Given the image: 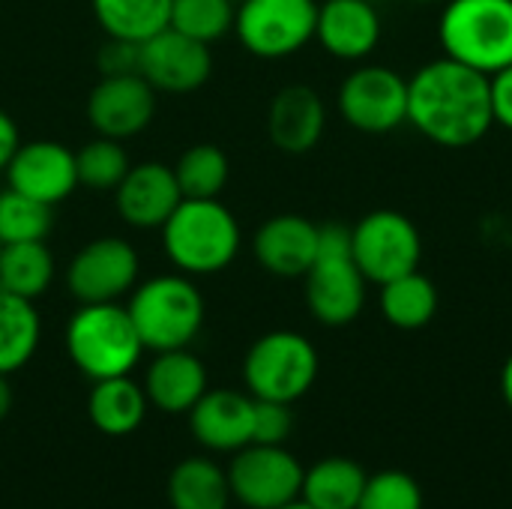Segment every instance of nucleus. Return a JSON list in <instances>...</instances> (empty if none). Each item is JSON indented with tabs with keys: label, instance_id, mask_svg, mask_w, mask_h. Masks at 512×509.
Masks as SVG:
<instances>
[{
	"label": "nucleus",
	"instance_id": "obj_34",
	"mask_svg": "<svg viewBox=\"0 0 512 509\" xmlns=\"http://www.w3.org/2000/svg\"><path fill=\"white\" fill-rule=\"evenodd\" d=\"M294 417L291 405L255 399V417H252V444H285L291 435Z\"/></svg>",
	"mask_w": 512,
	"mask_h": 509
},
{
	"label": "nucleus",
	"instance_id": "obj_12",
	"mask_svg": "<svg viewBox=\"0 0 512 509\" xmlns=\"http://www.w3.org/2000/svg\"><path fill=\"white\" fill-rule=\"evenodd\" d=\"M213 72V54L207 42H198L174 27L159 30L141 42L138 75L165 93H192Z\"/></svg>",
	"mask_w": 512,
	"mask_h": 509
},
{
	"label": "nucleus",
	"instance_id": "obj_11",
	"mask_svg": "<svg viewBox=\"0 0 512 509\" xmlns=\"http://www.w3.org/2000/svg\"><path fill=\"white\" fill-rule=\"evenodd\" d=\"M141 261L129 240L96 237L66 267V288L78 303H120L138 285Z\"/></svg>",
	"mask_w": 512,
	"mask_h": 509
},
{
	"label": "nucleus",
	"instance_id": "obj_38",
	"mask_svg": "<svg viewBox=\"0 0 512 509\" xmlns=\"http://www.w3.org/2000/svg\"><path fill=\"white\" fill-rule=\"evenodd\" d=\"M12 411V387H9V378L0 375V420Z\"/></svg>",
	"mask_w": 512,
	"mask_h": 509
},
{
	"label": "nucleus",
	"instance_id": "obj_41",
	"mask_svg": "<svg viewBox=\"0 0 512 509\" xmlns=\"http://www.w3.org/2000/svg\"><path fill=\"white\" fill-rule=\"evenodd\" d=\"M414 3H441V0H414Z\"/></svg>",
	"mask_w": 512,
	"mask_h": 509
},
{
	"label": "nucleus",
	"instance_id": "obj_2",
	"mask_svg": "<svg viewBox=\"0 0 512 509\" xmlns=\"http://www.w3.org/2000/svg\"><path fill=\"white\" fill-rule=\"evenodd\" d=\"M159 231L168 261L186 276L222 273L243 243L237 216L219 198H183Z\"/></svg>",
	"mask_w": 512,
	"mask_h": 509
},
{
	"label": "nucleus",
	"instance_id": "obj_4",
	"mask_svg": "<svg viewBox=\"0 0 512 509\" xmlns=\"http://www.w3.org/2000/svg\"><path fill=\"white\" fill-rule=\"evenodd\" d=\"M63 339L69 360L90 381L129 375L144 354L138 330L120 303H78Z\"/></svg>",
	"mask_w": 512,
	"mask_h": 509
},
{
	"label": "nucleus",
	"instance_id": "obj_6",
	"mask_svg": "<svg viewBox=\"0 0 512 509\" xmlns=\"http://www.w3.org/2000/svg\"><path fill=\"white\" fill-rule=\"evenodd\" d=\"M315 378L318 351L294 330H273L261 336L243 360V381L252 399L294 405L312 390Z\"/></svg>",
	"mask_w": 512,
	"mask_h": 509
},
{
	"label": "nucleus",
	"instance_id": "obj_32",
	"mask_svg": "<svg viewBox=\"0 0 512 509\" xmlns=\"http://www.w3.org/2000/svg\"><path fill=\"white\" fill-rule=\"evenodd\" d=\"M51 231V207L27 198L6 186L0 192V243H27L45 240Z\"/></svg>",
	"mask_w": 512,
	"mask_h": 509
},
{
	"label": "nucleus",
	"instance_id": "obj_27",
	"mask_svg": "<svg viewBox=\"0 0 512 509\" xmlns=\"http://www.w3.org/2000/svg\"><path fill=\"white\" fill-rule=\"evenodd\" d=\"M54 279V255L45 240L27 243H3L0 249V288L24 297L39 300Z\"/></svg>",
	"mask_w": 512,
	"mask_h": 509
},
{
	"label": "nucleus",
	"instance_id": "obj_17",
	"mask_svg": "<svg viewBox=\"0 0 512 509\" xmlns=\"http://www.w3.org/2000/svg\"><path fill=\"white\" fill-rule=\"evenodd\" d=\"M252 252L255 261L273 276H306L318 255V225L297 213H279L255 231Z\"/></svg>",
	"mask_w": 512,
	"mask_h": 509
},
{
	"label": "nucleus",
	"instance_id": "obj_1",
	"mask_svg": "<svg viewBox=\"0 0 512 509\" xmlns=\"http://www.w3.org/2000/svg\"><path fill=\"white\" fill-rule=\"evenodd\" d=\"M408 123L438 147L462 150L486 138L495 123L489 75L441 57L408 78Z\"/></svg>",
	"mask_w": 512,
	"mask_h": 509
},
{
	"label": "nucleus",
	"instance_id": "obj_29",
	"mask_svg": "<svg viewBox=\"0 0 512 509\" xmlns=\"http://www.w3.org/2000/svg\"><path fill=\"white\" fill-rule=\"evenodd\" d=\"M231 174L228 156L216 144H195L183 150V156L174 165L177 186L183 198H219Z\"/></svg>",
	"mask_w": 512,
	"mask_h": 509
},
{
	"label": "nucleus",
	"instance_id": "obj_19",
	"mask_svg": "<svg viewBox=\"0 0 512 509\" xmlns=\"http://www.w3.org/2000/svg\"><path fill=\"white\" fill-rule=\"evenodd\" d=\"M315 39L339 60H363L381 42V15L369 0H324L318 3Z\"/></svg>",
	"mask_w": 512,
	"mask_h": 509
},
{
	"label": "nucleus",
	"instance_id": "obj_3",
	"mask_svg": "<svg viewBox=\"0 0 512 509\" xmlns=\"http://www.w3.org/2000/svg\"><path fill=\"white\" fill-rule=\"evenodd\" d=\"M126 312L138 330L144 351L189 348L204 327V297L192 276L162 273L138 282L129 294Z\"/></svg>",
	"mask_w": 512,
	"mask_h": 509
},
{
	"label": "nucleus",
	"instance_id": "obj_25",
	"mask_svg": "<svg viewBox=\"0 0 512 509\" xmlns=\"http://www.w3.org/2000/svg\"><path fill=\"white\" fill-rule=\"evenodd\" d=\"M378 303H381V315L387 324L399 330H420L438 312V288L429 276H423L420 270H411L405 276L384 282Z\"/></svg>",
	"mask_w": 512,
	"mask_h": 509
},
{
	"label": "nucleus",
	"instance_id": "obj_33",
	"mask_svg": "<svg viewBox=\"0 0 512 509\" xmlns=\"http://www.w3.org/2000/svg\"><path fill=\"white\" fill-rule=\"evenodd\" d=\"M357 509H423V489L405 471H381L366 480Z\"/></svg>",
	"mask_w": 512,
	"mask_h": 509
},
{
	"label": "nucleus",
	"instance_id": "obj_7",
	"mask_svg": "<svg viewBox=\"0 0 512 509\" xmlns=\"http://www.w3.org/2000/svg\"><path fill=\"white\" fill-rule=\"evenodd\" d=\"M351 258L366 282L384 285L420 270L423 240L417 225L399 210H372L351 228Z\"/></svg>",
	"mask_w": 512,
	"mask_h": 509
},
{
	"label": "nucleus",
	"instance_id": "obj_42",
	"mask_svg": "<svg viewBox=\"0 0 512 509\" xmlns=\"http://www.w3.org/2000/svg\"><path fill=\"white\" fill-rule=\"evenodd\" d=\"M231 3H234V6H237V3H243V0H231Z\"/></svg>",
	"mask_w": 512,
	"mask_h": 509
},
{
	"label": "nucleus",
	"instance_id": "obj_14",
	"mask_svg": "<svg viewBox=\"0 0 512 509\" xmlns=\"http://www.w3.org/2000/svg\"><path fill=\"white\" fill-rule=\"evenodd\" d=\"M306 279V306L315 321L345 327L357 321L366 306V276L351 252H318Z\"/></svg>",
	"mask_w": 512,
	"mask_h": 509
},
{
	"label": "nucleus",
	"instance_id": "obj_5",
	"mask_svg": "<svg viewBox=\"0 0 512 509\" xmlns=\"http://www.w3.org/2000/svg\"><path fill=\"white\" fill-rule=\"evenodd\" d=\"M438 39L447 57L495 75L512 63V0H447Z\"/></svg>",
	"mask_w": 512,
	"mask_h": 509
},
{
	"label": "nucleus",
	"instance_id": "obj_40",
	"mask_svg": "<svg viewBox=\"0 0 512 509\" xmlns=\"http://www.w3.org/2000/svg\"><path fill=\"white\" fill-rule=\"evenodd\" d=\"M279 509H312V507H309L306 501H300V498H297V501H291V504H285V507H279Z\"/></svg>",
	"mask_w": 512,
	"mask_h": 509
},
{
	"label": "nucleus",
	"instance_id": "obj_37",
	"mask_svg": "<svg viewBox=\"0 0 512 509\" xmlns=\"http://www.w3.org/2000/svg\"><path fill=\"white\" fill-rule=\"evenodd\" d=\"M18 147H21V135H18L15 120L6 111H0V171H6V165Z\"/></svg>",
	"mask_w": 512,
	"mask_h": 509
},
{
	"label": "nucleus",
	"instance_id": "obj_24",
	"mask_svg": "<svg viewBox=\"0 0 512 509\" xmlns=\"http://www.w3.org/2000/svg\"><path fill=\"white\" fill-rule=\"evenodd\" d=\"M171 509H228V474L204 456L183 459L168 477Z\"/></svg>",
	"mask_w": 512,
	"mask_h": 509
},
{
	"label": "nucleus",
	"instance_id": "obj_16",
	"mask_svg": "<svg viewBox=\"0 0 512 509\" xmlns=\"http://www.w3.org/2000/svg\"><path fill=\"white\" fill-rule=\"evenodd\" d=\"M180 201H183V192L177 186L174 168L162 162L129 165L126 177L114 189V204H117L120 219L141 231L162 228Z\"/></svg>",
	"mask_w": 512,
	"mask_h": 509
},
{
	"label": "nucleus",
	"instance_id": "obj_13",
	"mask_svg": "<svg viewBox=\"0 0 512 509\" xmlns=\"http://www.w3.org/2000/svg\"><path fill=\"white\" fill-rule=\"evenodd\" d=\"M156 114V90L138 75H102L87 96V123L96 135L126 141L150 126Z\"/></svg>",
	"mask_w": 512,
	"mask_h": 509
},
{
	"label": "nucleus",
	"instance_id": "obj_36",
	"mask_svg": "<svg viewBox=\"0 0 512 509\" xmlns=\"http://www.w3.org/2000/svg\"><path fill=\"white\" fill-rule=\"evenodd\" d=\"M489 90H492V114L495 123L512 132V63L489 75Z\"/></svg>",
	"mask_w": 512,
	"mask_h": 509
},
{
	"label": "nucleus",
	"instance_id": "obj_10",
	"mask_svg": "<svg viewBox=\"0 0 512 509\" xmlns=\"http://www.w3.org/2000/svg\"><path fill=\"white\" fill-rule=\"evenodd\" d=\"M342 120L366 135H384L408 123V81L378 63L357 66L336 96Z\"/></svg>",
	"mask_w": 512,
	"mask_h": 509
},
{
	"label": "nucleus",
	"instance_id": "obj_9",
	"mask_svg": "<svg viewBox=\"0 0 512 509\" xmlns=\"http://www.w3.org/2000/svg\"><path fill=\"white\" fill-rule=\"evenodd\" d=\"M225 474L231 498L246 509H279L300 498L306 468L282 444H246Z\"/></svg>",
	"mask_w": 512,
	"mask_h": 509
},
{
	"label": "nucleus",
	"instance_id": "obj_28",
	"mask_svg": "<svg viewBox=\"0 0 512 509\" xmlns=\"http://www.w3.org/2000/svg\"><path fill=\"white\" fill-rule=\"evenodd\" d=\"M105 36L144 42L171 24V0H90Z\"/></svg>",
	"mask_w": 512,
	"mask_h": 509
},
{
	"label": "nucleus",
	"instance_id": "obj_21",
	"mask_svg": "<svg viewBox=\"0 0 512 509\" xmlns=\"http://www.w3.org/2000/svg\"><path fill=\"white\" fill-rule=\"evenodd\" d=\"M147 402L165 414H189L195 402L207 393V369L204 363L186 351H159L144 375Z\"/></svg>",
	"mask_w": 512,
	"mask_h": 509
},
{
	"label": "nucleus",
	"instance_id": "obj_8",
	"mask_svg": "<svg viewBox=\"0 0 512 509\" xmlns=\"http://www.w3.org/2000/svg\"><path fill=\"white\" fill-rule=\"evenodd\" d=\"M318 3L315 0H243L237 3L234 33L243 48L264 60L297 54L315 39Z\"/></svg>",
	"mask_w": 512,
	"mask_h": 509
},
{
	"label": "nucleus",
	"instance_id": "obj_15",
	"mask_svg": "<svg viewBox=\"0 0 512 509\" xmlns=\"http://www.w3.org/2000/svg\"><path fill=\"white\" fill-rule=\"evenodd\" d=\"M6 183L9 189L54 207L78 186L75 153L60 141H27L9 159Z\"/></svg>",
	"mask_w": 512,
	"mask_h": 509
},
{
	"label": "nucleus",
	"instance_id": "obj_35",
	"mask_svg": "<svg viewBox=\"0 0 512 509\" xmlns=\"http://www.w3.org/2000/svg\"><path fill=\"white\" fill-rule=\"evenodd\" d=\"M138 54H141L138 42L108 36V42L99 48L96 66L102 75H129V72H138Z\"/></svg>",
	"mask_w": 512,
	"mask_h": 509
},
{
	"label": "nucleus",
	"instance_id": "obj_23",
	"mask_svg": "<svg viewBox=\"0 0 512 509\" xmlns=\"http://www.w3.org/2000/svg\"><path fill=\"white\" fill-rule=\"evenodd\" d=\"M369 474L342 456L324 459L303 474L300 501L312 509H357Z\"/></svg>",
	"mask_w": 512,
	"mask_h": 509
},
{
	"label": "nucleus",
	"instance_id": "obj_39",
	"mask_svg": "<svg viewBox=\"0 0 512 509\" xmlns=\"http://www.w3.org/2000/svg\"><path fill=\"white\" fill-rule=\"evenodd\" d=\"M501 396H504V402L512 408V354L507 357L504 372H501Z\"/></svg>",
	"mask_w": 512,
	"mask_h": 509
},
{
	"label": "nucleus",
	"instance_id": "obj_22",
	"mask_svg": "<svg viewBox=\"0 0 512 509\" xmlns=\"http://www.w3.org/2000/svg\"><path fill=\"white\" fill-rule=\"evenodd\" d=\"M147 393L141 384H135L129 375L93 381V390L87 396V417L90 423L111 438L132 435L144 417H147Z\"/></svg>",
	"mask_w": 512,
	"mask_h": 509
},
{
	"label": "nucleus",
	"instance_id": "obj_43",
	"mask_svg": "<svg viewBox=\"0 0 512 509\" xmlns=\"http://www.w3.org/2000/svg\"><path fill=\"white\" fill-rule=\"evenodd\" d=\"M0 249H3V243H0Z\"/></svg>",
	"mask_w": 512,
	"mask_h": 509
},
{
	"label": "nucleus",
	"instance_id": "obj_31",
	"mask_svg": "<svg viewBox=\"0 0 512 509\" xmlns=\"http://www.w3.org/2000/svg\"><path fill=\"white\" fill-rule=\"evenodd\" d=\"M75 168H78V186L117 189L129 171V156L120 141L96 135L75 153Z\"/></svg>",
	"mask_w": 512,
	"mask_h": 509
},
{
	"label": "nucleus",
	"instance_id": "obj_30",
	"mask_svg": "<svg viewBox=\"0 0 512 509\" xmlns=\"http://www.w3.org/2000/svg\"><path fill=\"white\" fill-rule=\"evenodd\" d=\"M237 6L231 0H171V24L174 30L198 39L216 42L228 30H234Z\"/></svg>",
	"mask_w": 512,
	"mask_h": 509
},
{
	"label": "nucleus",
	"instance_id": "obj_26",
	"mask_svg": "<svg viewBox=\"0 0 512 509\" xmlns=\"http://www.w3.org/2000/svg\"><path fill=\"white\" fill-rule=\"evenodd\" d=\"M42 321L33 300L0 288V375H12L30 363L39 348Z\"/></svg>",
	"mask_w": 512,
	"mask_h": 509
},
{
	"label": "nucleus",
	"instance_id": "obj_20",
	"mask_svg": "<svg viewBox=\"0 0 512 509\" xmlns=\"http://www.w3.org/2000/svg\"><path fill=\"white\" fill-rule=\"evenodd\" d=\"M324 126H327V108L312 87L291 84L273 96L267 111V132L282 153L291 156L309 153L312 147H318Z\"/></svg>",
	"mask_w": 512,
	"mask_h": 509
},
{
	"label": "nucleus",
	"instance_id": "obj_18",
	"mask_svg": "<svg viewBox=\"0 0 512 509\" xmlns=\"http://www.w3.org/2000/svg\"><path fill=\"white\" fill-rule=\"evenodd\" d=\"M255 399L237 390H207L189 411L195 441L213 453H237L252 444Z\"/></svg>",
	"mask_w": 512,
	"mask_h": 509
}]
</instances>
